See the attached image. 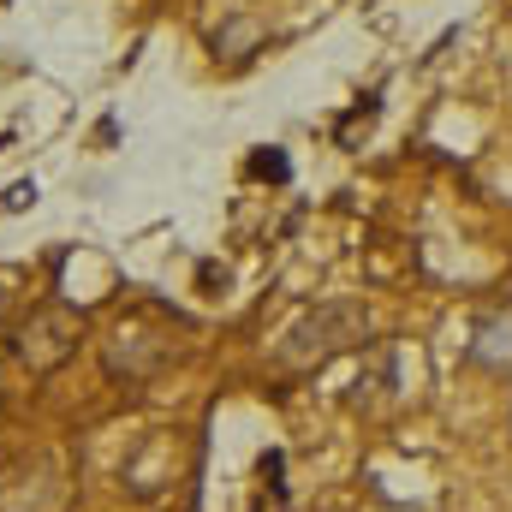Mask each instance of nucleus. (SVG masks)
<instances>
[{
  "mask_svg": "<svg viewBox=\"0 0 512 512\" xmlns=\"http://www.w3.org/2000/svg\"><path fill=\"white\" fill-rule=\"evenodd\" d=\"M18 286H24V274L18 268H0V334H12V316H18V298H24Z\"/></svg>",
  "mask_w": 512,
  "mask_h": 512,
  "instance_id": "423d86ee",
  "label": "nucleus"
},
{
  "mask_svg": "<svg viewBox=\"0 0 512 512\" xmlns=\"http://www.w3.org/2000/svg\"><path fill=\"white\" fill-rule=\"evenodd\" d=\"M167 358H173V322L155 316V310H131V316H120V322L108 328V340H102V364H108V376L126 382V387L149 382Z\"/></svg>",
  "mask_w": 512,
  "mask_h": 512,
  "instance_id": "7ed1b4c3",
  "label": "nucleus"
},
{
  "mask_svg": "<svg viewBox=\"0 0 512 512\" xmlns=\"http://www.w3.org/2000/svg\"><path fill=\"white\" fill-rule=\"evenodd\" d=\"M78 340H84V316L66 304V298H42L30 304L18 322H12V358L30 370V376H54L78 358Z\"/></svg>",
  "mask_w": 512,
  "mask_h": 512,
  "instance_id": "f03ea898",
  "label": "nucleus"
},
{
  "mask_svg": "<svg viewBox=\"0 0 512 512\" xmlns=\"http://www.w3.org/2000/svg\"><path fill=\"white\" fill-rule=\"evenodd\" d=\"M471 358L489 364V370H512V310H495L477 322V340H471Z\"/></svg>",
  "mask_w": 512,
  "mask_h": 512,
  "instance_id": "39448f33",
  "label": "nucleus"
},
{
  "mask_svg": "<svg viewBox=\"0 0 512 512\" xmlns=\"http://www.w3.org/2000/svg\"><path fill=\"white\" fill-rule=\"evenodd\" d=\"M251 173H262V179H286V161H280V155H256Z\"/></svg>",
  "mask_w": 512,
  "mask_h": 512,
  "instance_id": "0eeeda50",
  "label": "nucleus"
},
{
  "mask_svg": "<svg viewBox=\"0 0 512 512\" xmlns=\"http://www.w3.org/2000/svg\"><path fill=\"white\" fill-rule=\"evenodd\" d=\"M358 340H370V310H364L358 298H328V304L304 310V316L280 334L274 364H280V370H322L328 358L352 352Z\"/></svg>",
  "mask_w": 512,
  "mask_h": 512,
  "instance_id": "f257e3e1",
  "label": "nucleus"
},
{
  "mask_svg": "<svg viewBox=\"0 0 512 512\" xmlns=\"http://www.w3.org/2000/svg\"><path fill=\"white\" fill-rule=\"evenodd\" d=\"M0 512H72V477L54 453H30L0 471Z\"/></svg>",
  "mask_w": 512,
  "mask_h": 512,
  "instance_id": "20e7f679",
  "label": "nucleus"
}]
</instances>
